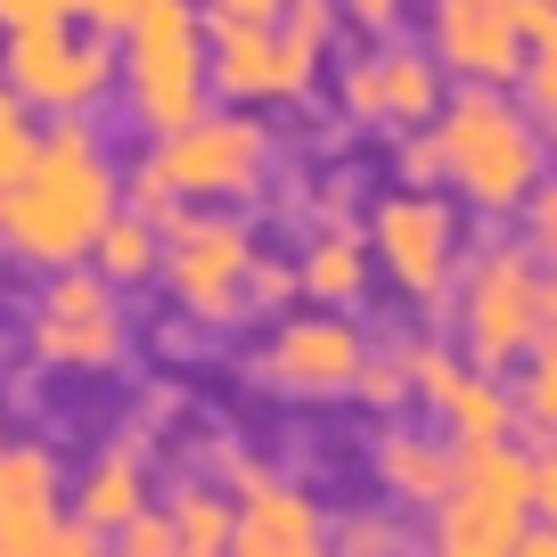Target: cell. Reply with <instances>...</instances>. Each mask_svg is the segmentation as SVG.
Segmentation results:
<instances>
[{"instance_id":"25","label":"cell","mask_w":557,"mask_h":557,"mask_svg":"<svg viewBox=\"0 0 557 557\" xmlns=\"http://www.w3.org/2000/svg\"><path fill=\"white\" fill-rule=\"evenodd\" d=\"M524 255H533L541 271H557V189L549 181L524 197Z\"/></svg>"},{"instance_id":"39","label":"cell","mask_w":557,"mask_h":557,"mask_svg":"<svg viewBox=\"0 0 557 557\" xmlns=\"http://www.w3.org/2000/svg\"><path fill=\"white\" fill-rule=\"evenodd\" d=\"M541 345H557V271H541Z\"/></svg>"},{"instance_id":"33","label":"cell","mask_w":557,"mask_h":557,"mask_svg":"<svg viewBox=\"0 0 557 557\" xmlns=\"http://www.w3.org/2000/svg\"><path fill=\"white\" fill-rule=\"evenodd\" d=\"M173 206H181V197L157 181V164L139 157V164H132V213H148V222H157V213H173Z\"/></svg>"},{"instance_id":"23","label":"cell","mask_w":557,"mask_h":557,"mask_svg":"<svg viewBox=\"0 0 557 557\" xmlns=\"http://www.w3.org/2000/svg\"><path fill=\"white\" fill-rule=\"evenodd\" d=\"M508 401H517V418L533 426L541 443H557V345L524 352V394H508Z\"/></svg>"},{"instance_id":"3","label":"cell","mask_w":557,"mask_h":557,"mask_svg":"<svg viewBox=\"0 0 557 557\" xmlns=\"http://www.w3.org/2000/svg\"><path fill=\"white\" fill-rule=\"evenodd\" d=\"M123 107H132V132L164 139L181 123L206 115V25H197V0H139L132 25H123Z\"/></svg>"},{"instance_id":"16","label":"cell","mask_w":557,"mask_h":557,"mask_svg":"<svg viewBox=\"0 0 557 557\" xmlns=\"http://www.w3.org/2000/svg\"><path fill=\"white\" fill-rule=\"evenodd\" d=\"M451 459H459L451 435H410V426H385V435H377V484H385V500H401V508H443V492H451Z\"/></svg>"},{"instance_id":"38","label":"cell","mask_w":557,"mask_h":557,"mask_svg":"<svg viewBox=\"0 0 557 557\" xmlns=\"http://www.w3.org/2000/svg\"><path fill=\"white\" fill-rule=\"evenodd\" d=\"M517 549H524V557H557V524H533V517H524Z\"/></svg>"},{"instance_id":"1","label":"cell","mask_w":557,"mask_h":557,"mask_svg":"<svg viewBox=\"0 0 557 557\" xmlns=\"http://www.w3.org/2000/svg\"><path fill=\"white\" fill-rule=\"evenodd\" d=\"M115 197H123V181L107 164L90 115H50V132H34L25 173L0 189V255L41 262V271L83 262L99 222L115 213Z\"/></svg>"},{"instance_id":"2","label":"cell","mask_w":557,"mask_h":557,"mask_svg":"<svg viewBox=\"0 0 557 557\" xmlns=\"http://www.w3.org/2000/svg\"><path fill=\"white\" fill-rule=\"evenodd\" d=\"M435 148H443V181L484 213H517L541 189V132L508 99V83H459V99L443 90Z\"/></svg>"},{"instance_id":"31","label":"cell","mask_w":557,"mask_h":557,"mask_svg":"<svg viewBox=\"0 0 557 557\" xmlns=\"http://www.w3.org/2000/svg\"><path fill=\"white\" fill-rule=\"evenodd\" d=\"M524 99H533V115L549 123V139H557V58H524Z\"/></svg>"},{"instance_id":"29","label":"cell","mask_w":557,"mask_h":557,"mask_svg":"<svg viewBox=\"0 0 557 557\" xmlns=\"http://www.w3.org/2000/svg\"><path fill=\"white\" fill-rule=\"evenodd\" d=\"M287 296H296V271H287V262H271V255L246 262V304H255V312H278Z\"/></svg>"},{"instance_id":"11","label":"cell","mask_w":557,"mask_h":557,"mask_svg":"<svg viewBox=\"0 0 557 557\" xmlns=\"http://www.w3.org/2000/svg\"><path fill=\"white\" fill-rule=\"evenodd\" d=\"M230 549L246 557H320L329 549V517L312 492H296L262 459H230Z\"/></svg>"},{"instance_id":"27","label":"cell","mask_w":557,"mask_h":557,"mask_svg":"<svg viewBox=\"0 0 557 557\" xmlns=\"http://www.w3.org/2000/svg\"><path fill=\"white\" fill-rule=\"evenodd\" d=\"M352 394L369 401V410H401L410 401V369L385 352V361H361V377H352Z\"/></svg>"},{"instance_id":"13","label":"cell","mask_w":557,"mask_h":557,"mask_svg":"<svg viewBox=\"0 0 557 557\" xmlns=\"http://www.w3.org/2000/svg\"><path fill=\"white\" fill-rule=\"evenodd\" d=\"M394 361L410 369V385L426 401H435V418L451 426V443H492L517 426V401H508V385L492 377V369L459 361V352L443 345H394Z\"/></svg>"},{"instance_id":"32","label":"cell","mask_w":557,"mask_h":557,"mask_svg":"<svg viewBox=\"0 0 557 557\" xmlns=\"http://www.w3.org/2000/svg\"><path fill=\"white\" fill-rule=\"evenodd\" d=\"M58 9H66V17H83L90 34H123V25H132V9H139V0H58Z\"/></svg>"},{"instance_id":"26","label":"cell","mask_w":557,"mask_h":557,"mask_svg":"<svg viewBox=\"0 0 557 557\" xmlns=\"http://www.w3.org/2000/svg\"><path fill=\"white\" fill-rule=\"evenodd\" d=\"M500 9H508V25H517L524 58H557V9L549 0H500Z\"/></svg>"},{"instance_id":"4","label":"cell","mask_w":557,"mask_h":557,"mask_svg":"<svg viewBox=\"0 0 557 557\" xmlns=\"http://www.w3.org/2000/svg\"><path fill=\"white\" fill-rule=\"evenodd\" d=\"M164 230V262L157 278L173 287V304L197 320V329H230L246 312V262H255V230L238 213H213V206H173L157 213Z\"/></svg>"},{"instance_id":"21","label":"cell","mask_w":557,"mask_h":557,"mask_svg":"<svg viewBox=\"0 0 557 557\" xmlns=\"http://www.w3.org/2000/svg\"><path fill=\"white\" fill-rule=\"evenodd\" d=\"M58 508V459L34 443H0V517H41Z\"/></svg>"},{"instance_id":"35","label":"cell","mask_w":557,"mask_h":557,"mask_svg":"<svg viewBox=\"0 0 557 557\" xmlns=\"http://www.w3.org/2000/svg\"><path fill=\"white\" fill-rule=\"evenodd\" d=\"M533 517H541V524H557V443L533 459Z\"/></svg>"},{"instance_id":"9","label":"cell","mask_w":557,"mask_h":557,"mask_svg":"<svg viewBox=\"0 0 557 557\" xmlns=\"http://www.w3.org/2000/svg\"><path fill=\"white\" fill-rule=\"evenodd\" d=\"M34 352L50 369L74 377H107L123 361V320H115V287L83 262H58L41 287V320H34Z\"/></svg>"},{"instance_id":"18","label":"cell","mask_w":557,"mask_h":557,"mask_svg":"<svg viewBox=\"0 0 557 557\" xmlns=\"http://www.w3.org/2000/svg\"><path fill=\"white\" fill-rule=\"evenodd\" d=\"M524 533V508L484 500V492H443L435 508V549L443 557H508Z\"/></svg>"},{"instance_id":"24","label":"cell","mask_w":557,"mask_h":557,"mask_svg":"<svg viewBox=\"0 0 557 557\" xmlns=\"http://www.w3.org/2000/svg\"><path fill=\"white\" fill-rule=\"evenodd\" d=\"M25 157H34V107L0 83V189L25 173Z\"/></svg>"},{"instance_id":"37","label":"cell","mask_w":557,"mask_h":557,"mask_svg":"<svg viewBox=\"0 0 557 557\" xmlns=\"http://www.w3.org/2000/svg\"><path fill=\"white\" fill-rule=\"evenodd\" d=\"M336 541H345V549H394V524H377V517H352Z\"/></svg>"},{"instance_id":"34","label":"cell","mask_w":557,"mask_h":557,"mask_svg":"<svg viewBox=\"0 0 557 557\" xmlns=\"http://www.w3.org/2000/svg\"><path fill=\"white\" fill-rule=\"evenodd\" d=\"M336 17H345V25H361V34H394L401 0H336Z\"/></svg>"},{"instance_id":"22","label":"cell","mask_w":557,"mask_h":557,"mask_svg":"<svg viewBox=\"0 0 557 557\" xmlns=\"http://www.w3.org/2000/svg\"><path fill=\"white\" fill-rule=\"evenodd\" d=\"M164 517H173V549H197V557H222V549H230V492L181 484Z\"/></svg>"},{"instance_id":"28","label":"cell","mask_w":557,"mask_h":557,"mask_svg":"<svg viewBox=\"0 0 557 557\" xmlns=\"http://www.w3.org/2000/svg\"><path fill=\"white\" fill-rule=\"evenodd\" d=\"M123 557H173V517H157V508H132V517L115 524Z\"/></svg>"},{"instance_id":"14","label":"cell","mask_w":557,"mask_h":557,"mask_svg":"<svg viewBox=\"0 0 557 557\" xmlns=\"http://www.w3.org/2000/svg\"><path fill=\"white\" fill-rule=\"evenodd\" d=\"M435 66L459 74V83H517L524 41L508 25L500 0H435Z\"/></svg>"},{"instance_id":"30","label":"cell","mask_w":557,"mask_h":557,"mask_svg":"<svg viewBox=\"0 0 557 557\" xmlns=\"http://www.w3.org/2000/svg\"><path fill=\"white\" fill-rule=\"evenodd\" d=\"M443 181V148H435V132L418 123V139L401 148V189H435Z\"/></svg>"},{"instance_id":"15","label":"cell","mask_w":557,"mask_h":557,"mask_svg":"<svg viewBox=\"0 0 557 557\" xmlns=\"http://www.w3.org/2000/svg\"><path fill=\"white\" fill-rule=\"evenodd\" d=\"M435 107H443V66L418 50H385V58L345 74L352 123H401V132H418V123H435Z\"/></svg>"},{"instance_id":"7","label":"cell","mask_w":557,"mask_h":557,"mask_svg":"<svg viewBox=\"0 0 557 557\" xmlns=\"http://www.w3.org/2000/svg\"><path fill=\"white\" fill-rule=\"evenodd\" d=\"M157 181L181 197V206H222V197H255L262 173H271V132L262 115H197L181 132H164L148 148Z\"/></svg>"},{"instance_id":"8","label":"cell","mask_w":557,"mask_h":557,"mask_svg":"<svg viewBox=\"0 0 557 557\" xmlns=\"http://www.w3.org/2000/svg\"><path fill=\"white\" fill-rule=\"evenodd\" d=\"M369 255L394 271V287L418 312H443L451 304V271H459V222L435 189H394L369 213Z\"/></svg>"},{"instance_id":"17","label":"cell","mask_w":557,"mask_h":557,"mask_svg":"<svg viewBox=\"0 0 557 557\" xmlns=\"http://www.w3.org/2000/svg\"><path fill=\"white\" fill-rule=\"evenodd\" d=\"M296 296H320L329 312H345V304L369 296V238L361 230H345L336 213H320L312 246H304V262H296Z\"/></svg>"},{"instance_id":"5","label":"cell","mask_w":557,"mask_h":557,"mask_svg":"<svg viewBox=\"0 0 557 557\" xmlns=\"http://www.w3.org/2000/svg\"><path fill=\"white\" fill-rule=\"evenodd\" d=\"M451 312H459V352H468L475 369H492V377L517 369L524 352L541 345V262L524 255V246L492 238L484 255L459 271Z\"/></svg>"},{"instance_id":"12","label":"cell","mask_w":557,"mask_h":557,"mask_svg":"<svg viewBox=\"0 0 557 557\" xmlns=\"http://www.w3.org/2000/svg\"><path fill=\"white\" fill-rule=\"evenodd\" d=\"M369 345L345 312H320V320H287L271 345L255 352V377L278 385V394H304V401H329V394H352Z\"/></svg>"},{"instance_id":"6","label":"cell","mask_w":557,"mask_h":557,"mask_svg":"<svg viewBox=\"0 0 557 557\" xmlns=\"http://www.w3.org/2000/svg\"><path fill=\"white\" fill-rule=\"evenodd\" d=\"M0 83L17 90L34 115H90L115 90V41L74 34V17L17 25V34L0 41Z\"/></svg>"},{"instance_id":"19","label":"cell","mask_w":557,"mask_h":557,"mask_svg":"<svg viewBox=\"0 0 557 557\" xmlns=\"http://www.w3.org/2000/svg\"><path fill=\"white\" fill-rule=\"evenodd\" d=\"M132 508H148V468H139V443H115L107 459H90L83 484H74V517L90 533H115Z\"/></svg>"},{"instance_id":"10","label":"cell","mask_w":557,"mask_h":557,"mask_svg":"<svg viewBox=\"0 0 557 557\" xmlns=\"http://www.w3.org/2000/svg\"><path fill=\"white\" fill-rule=\"evenodd\" d=\"M320 66H304L287 41H278L271 17H222L213 9L206 25V90H222V99L238 107H296L312 99Z\"/></svg>"},{"instance_id":"36","label":"cell","mask_w":557,"mask_h":557,"mask_svg":"<svg viewBox=\"0 0 557 557\" xmlns=\"http://www.w3.org/2000/svg\"><path fill=\"white\" fill-rule=\"evenodd\" d=\"M41 17H66L58 0H0V34H17V25H41Z\"/></svg>"},{"instance_id":"20","label":"cell","mask_w":557,"mask_h":557,"mask_svg":"<svg viewBox=\"0 0 557 557\" xmlns=\"http://www.w3.org/2000/svg\"><path fill=\"white\" fill-rule=\"evenodd\" d=\"M90 262H99V278L107 287H139V278H157V262H164V230L148 222V213H107L99 222V238H90Z\"/></svg>"}]
</instances>
